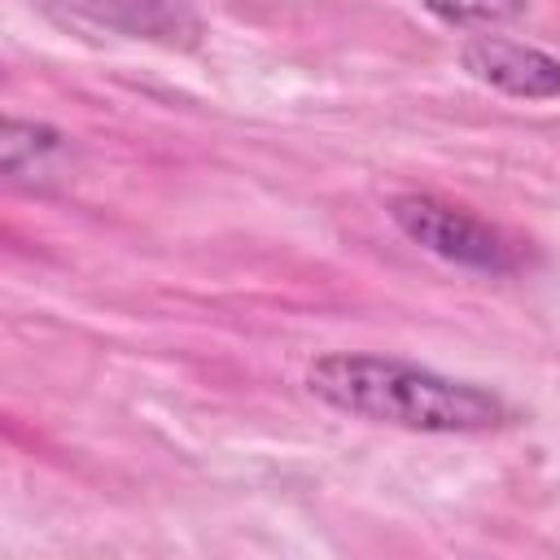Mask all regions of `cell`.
<instances>
[{"label":"cell","instance_id":"6da1fadb","mask_svg":"<svg viewBox=\"0 0 560 560\" xmlns=\"http://www.w3.org/2000/svg\"><path fill=\"white\" fill-rule=\"evenodd\" d=\"M306 389L346 416L416 433H486L512 416L508 402L481 385L385 354H324L311 363Z\"/></svg>","mask_w":560,"mask_h":560},{"label":"cell","instance_id":"7a4b0ae2","mask_svg":"<svg viewBox=\"0 0 560 560\" xmlns=\"http://www.w3.org/2000/svg\"><path fill=\"white\" fill-rule=\"evenodd\" d=\"M389 219L416 245H424L429 254H438L446 262H459V267H472V271H512L521 262L516 245L499 228L481 223L477 214H468L451 201L402 192V197L389 201Z\"/></svg>","mask_w":560,"mask_h":560},{"label":"cell","instance_id":"3957f363","mask_svg":"<svg viewBox=\"0 0 560 560\" xmlns=\"http://www.w3.org/2000/svg\"><path fill=\"white\" fill-rule=\"evenodd\" d=\"M464 66L508 92V96H529V101H547V96H560V61L538 52V48H525V44H512V39H468L464 44Z\"/></svg>","mask_w":560,"mask_h":560},{"label":"cell","instance_id":"277c9868","mask_svg":"<svg viewBox=\"0 0 560 560\" xmlns=\"http://www.w3.org/2000/svg\"><path fill=\"white\" fill-rule=\"evenodd\" d=\"M70 144L61 131L52 127H39V122H22V118H9L4 122V140H0V166L13 184H35V179H48L61 171Z\"/></svg>","mask_w":560,"mask_h":560},{"label":"cell","instance_id":"5b68a950","mask_svg":"<svg viewBox=\"0 0 560 560\" xmlns=\"http://www.w3.org/2000/svg\"><path fill=\"white\" fill-rule=\"evenodd\" d=\"M442 22L455 26H490V22H508L525 9V0H424Z\"/></svg>","mask_w":560,"mask_h":560}]
</instances>
